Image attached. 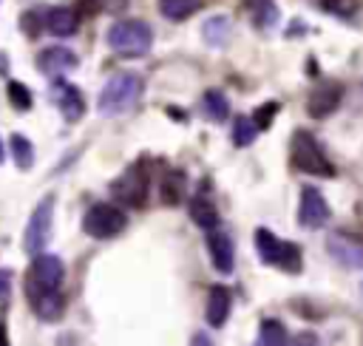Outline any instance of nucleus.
I'll return each mask as SVG.
<instances>
[{"mask_svg": "<svg viewBox=\"0 0 363 346\" xmlns=\"http://www.w3.org/2000/svg\"><path fill=\"white\" fill-rule=\"evenodd\" d=\"M139 96H142V79L130 71H122L105 82V88L99 91L96 108L105 116H119V113L130 111L139 102Z\"/></svg>", "mask_w": 363, "mask_h": 346, "instance_id": "f257e3e1", "label": "nucleus"}, {"mask_svg": "<svg viewBox=\"0 0 363 346\" xmlns=\"http://www.w3.org/2000/svg\"><path fill=\"white\" fill-rule=\"evenodd\" d=\"M289 159L292 167L309 176H335V164L329 162V156L323 153V147L318 145V139L306 130H295L292 142H289Z\"/></svg>", "mask_w": 363, "mask_h": 346, "instance_id": "f03ea898", "label": "nucleus"}, {"mask_svg": "<svg viewBox=\"0 0 363 346\" xmlns=\"http://www.w3.org/2000/svg\"><path fill=\"white\" fill-rule=\"evenodd\" d=\"M108 45L122 57H142L153 45V31L142 20H119L108 28Z\"/></svg>", "mask_w": 363, "mask_h": 346, "instance_id": "7ed1b4c3", "label": "nucleus"}, {"mask_svg": "<svg viewBox=\"0 0 363 346\" xmlns=\"http://www.w3.org/2000/svg\"><path fill=\"white\" fill-rule=\"evenodd\" d=\"M255 252H258L261 264L281 267L286 272H301V250H298V244L275 238L267 227L255 230Z\"/></svg>", "mask_w": 363, "mask_h": 346, "instance_id": "20e7f679", "label": "nucleus"}, {"mask_svg": "<svg viewBox=\"0 0 363 346\" xmlns=\"http://www.w3.org/2000/svg\"><path fill=\"white\" fill-rule=\"evenodd\" d=\"M51 224H54V196H45V199H40V204L28 216L26 235H23L26 252L37 255V252H43L48 247V241H51Z\"/></svg>", "mask_w": 363, "mask_h": 346, "instance_id": "39448f33", "label": "nucleus"}, {"mask_svg": "<svg viewBox=\"0 0 363 346\" xmlns=\"http://www.w3.org/2000/svg\"><path fill=\"white\" fill-rule=\"evenodd\" d=\"M128 218L125 213L116 207V204H91L88 213L82 216V230L91 235V238H113L125 230Z\"/></svg>", "mask_w": 363, "mask_h": 346, "instance_id": "423d86ee", "label": "nucleus"}, {"mask_svg": "<svg viewBox=\"0 0 363 346\" xmlns=\"http://www.w3.org/2000/svg\"><path fill=\"white\" fill-rule=\"evenodd\" d=\"M62 278H65V264H62V258L48 255V252H37L34 261H31L26 286H28V289H60V286H62Z\"/></svg>", "mask_w": 363, "mask_h": 346, "instance_id": "0eeeda50", "label": "nucleus"}, {"mask_svg": "<svg viewBox=\"0 0 363 346\" xmlns=\"http://www.w3.org/2000/svg\"><path fill=\"white\" fill-rule=\"evenodd\" d=\"M326 252L335 264L346 269H363V241L352 238L346 233H332L326 238Z\"/></svg>", "mask_w": 363, "mask_h": 346, "instance_id": "6e6552de", "label": "nucleus"}, {"mask_svg": "<svg viewBox=\"0 0 363 346\" xmlns=\"http://www.w3.org/2000/svg\"><path fill=\"white\" fill-rule=\"evenodd\" d=\"M111 190H113V196H116L119 201H128V204H133V207L145 204V196H147V176H145L142 164L128 167V170L111 184Z\"/></svg>", "mask_w": 363, "mask_h": 346, "instance_id": "1a4fd4ad", "label": "nucleus"}, {"mask_svg": "<svg viewBox=\"0 0 363 346\" xmlns=\"http://www.w3.org/2000/svg\"><path fill=\"white\" fill-rule=\"evenodd\" d=\"M329 221V204L318 187H303L301 190V204H298V224L318 230Z\"/></svg>", "mask_w": 363, "mask_h": 346, "instance_id": "9d476101", "label": "nucleus"}, {"mask_svg": "<svg viewBox=\"0 0 363 346\" xmlns=\"http://www.w3.org/2000/svg\"><path fill=\"white\" fill-rule=\"evenodd\" d=\"M340 96H343V88H340L337 82H323V85L312 88L309 96H306V111H309V116L323 119V116L335 113L337 105H340Z\"/></svg>", "mask_w": 363, "mask_h": 346, "instance_id": "9b49d317", "label": "nucleus"}, {"mask_svg": "<svg viewBox=\"0 0 363 346\" xmlns=\"http://www.w3.org/2000/svg\"><path fill=\"white\" fill-rule=\"evenodd\" d=\"M37 65L48 77H62L65 71H71L77 65V54L71 48H65V45H51V48H43L40 51Z\"/></svg>", "mask_w": 363, "mask_h": 346, "instance_id": "f8f14e48", "label": "nucleus"}, {"mask_svg": "<svg viewBox=\"0 0 363 346\" xmlns=\"http://www.w3.org/2000/svg\"><path fill=\"white\" fill-rule=\"evenodd\" d=\"M207 250H210V261H213V267L218 272H230L233 269L235 250H233V238L227 233H221L218 227L207 230Z\"/></svg>", "mask_w": 363, "mask_h": 346, "instance_id": "ddd939ff", "label": "nucleus"}, {"mask_svg": "<svg viewBox=\"0 0 363 346\" xmlns=\"http://www.w3.org/2000/svg\"><path fill=\"white\" fill-rule=\"evenodd\" d=\"M54 102L60 105V111H62V116H65L68 122H77V119L85 113V99H82L79 88L71 85V82L57 79V85H54Z\"/></svg>", "mask_w": 363, "mask_h": 346, "instance_id": "4468645a", "label": "nucleus"}, {"mask_svg": "<svg viewBox=\"0 0 363 346\" xmlns=\"http://www.w3.org/2000/svg\"><path fill=\"white\" fill-rule=\"evenodd\" d=\"M28 301H31L34 312L43 320H57L62 315V309H65V301H62V292L60 289H28Z\"/></svg>", "mask_w": 363, "mask_h": 346, "instance_id": "2eb2a0df", "label": "nucleus"}, {"mask_svg": "<svg viewBox=\"0 0 363 346\" xmlns=\"http://www.w3.org/2000/svg\"><path fill=\"white\" fill-rule=\"evenodd\" d=\"M230 309H233V295H230V289H227V286H213L210 295H207V309H204L207 323L216 326V329H221V326L227 323V318H230Z\"/></svg>", "mask_w": 363, "mask_h": 346, "instance_id": "dca6fc26", "label": "nucleus"}, {"mask_svg": "<svg viewBox=\"0 0 363 346\" xmlns=\"http://www.w3.org/2000/svg\"><path fill=\"white\" fill-rule=\"evenodd\" d=\"M77 26H79V14H77L74 9H68V6L51 9V11L45 14V28H48L51 34H57V37H71V34L77 31Z\"/></svg>", "mask_w": 363, "mask_h": 346, "instance_id": "f3484780", "label": "nucleus"}, {"mask_svg": "<svg viewBox=\"0 0 363 346\" xmlns=\"http://www.w3.org/2000/svg\"><path fill=\"white\" fill-rule=\"evenodd\" d=\"M187 210H190V218L201 230H216L218 227V210H216V204L207 196H193L190 204H187Z\"/></svg>", "mask_w": 363, "mask_h": 346, "instance_id": "a211bd4d", "label": "nucleus"}, {"mask_svg": "<svg viewBox=\"0 0 363 346\" xmlns=\"http://www.w3.org/2000/svg\"><path fill=\"white\" fill-rule=\"evenodd\" d=\"M244 6H247L250 20H252L258 28L275 26V20H278V6H275L272 0H244Z\"/></svg>", "mask_w": 363, "mask_h": 346, "instance_id": "6ab92c4d", "label": "nucleus"}, {"mask_svg": "<svg viewBox=\"0 0 363 346\" xmlns=\"http://www.w3.org/2000/svg\"><path fill=\"white\" fill-rule=\"evenodd\" d=\"M201 108H204V116L213 119V122H224V119L230 116V99H227L221 91H216V88H210V91L204 94Z\"/></svg>", "mask_w": 363, "mask_h": 346, "instance_id": "aec40b11", "label": "nucleus"}, {"mask_svg": "<svg viewBox=\"0 0 363 346\" xmlns=\"http://www.w3.org/2000/svg\"><path fill=\"white\" fill-rule=\"evenodd\" d=\"M9 150H11V159L20 170H28L31 162H34V145L23 136V133H11L9 136Z\"/></svg>", "mask_w": 363, "mask_h": 346, "instance_id": "412c9836", "label": "nucleus"}, {"mask_svg": "<svg viewBox=\"0 0 363 346\" xmlns=\"http://www.w3.org/2000/svg\"><path fill=\"white\" fill-rule=\"evenodd\" d=\"M199 0H159V11H162V17H167V20H187L190 14H196L199 11Z\"/></svg>", "mask_w": 363, "mask_h": 346, "instance_id": "4be33fe9", "label": "nucleus"}, {"mask_svg": "<svg viewBox=\"0 0 363 346\" xmlns=\"http://www.w3.org/2000/svg\"><path fill=\"white\" fill-rule=\"evenodd\" d=\"M286 329L278 320H264L258 329V343L255 346H286Z\"/></svg>", "mask_w": 363, "mask_h": 346, "instance_id": "5701e85b", "label": "nucleus"}, {"mask_svg": "<svg viewBox=\"0 0 363 346\" xmlns=\"http://www.w3.org/2000/svg\"><path fill=\"white\" fill-rule=\"evenodd\" d=\"M201 34H204V40H207L210 45H224L227 37H230V20L221 17V14H218V17H210V20L204 23Z\"/></svg>", "mask_w": 363, "mask_h": 346, "instance_id": "b1692460", "label": "nucleus"}, {"mask_svg": "<svg viewBox=\"0 0 363 346\" xmlns=\"http://www.w3.org/2000/svg\"><path fill=\"white\" fill-rule=\"evenodd\" d=\"M255 136H258V125L250 116H238L235 125H233V145L235 147H247V145L255 142Z\"/></svg>", "mask_w": 363, "mask_h": 346, "instance_id": "393cba45", "label": "nucleus"}, {"mask_svg": "<svg viewBox=\"0 0 363 346\" xmlns=\"http://www.w3.org/2000/svg\"><path fill=\"white\" fill-rule=\"evenodd\" d=\"M182 193H184V176L182 173L164 176V182H162V201L164 204H176L182 199Z\"/></svg>", "mask_w": 363, "mask_h": 346, "instance_id": "a878e982", "label": "nucleus"}, {"mask_svg": "<svg viewBox=\"0 0 363 346\" xmlns=\"http://www.w3.org/2000/svg\"><path fill=\"white\" fill-rule=\"evenodd\" d=\"M9 102L17 111H28L31 108V91L23 82H9Z\"/></svg>", "mask_w": 363, "mask_h": 346, "instance_id": "bb28decb", "label": "nucleus"}, {"mask_svg": "<svg viewBox=\"0 0 363 346\" xmlns=\"http://www.w3.org/2000/svg\"><path fill=\"white\" fill-rule=\"evenodd\" d=\"M275 111H278V105L275 102H267V105H261V108H255V125H258V130H264V128H269V122H272V116H275Z\"/></svg>", "mask_w": 363, "mask_h": 346, "instance_id": "cd10ccee", "label": "nucleus"}, {"mask_svg": "<svg viewBox=\"0 0 363 346\" xmlns=\"http://www.w3.org/2000/svg\"><path fill=\"white\" fill-rule=\"evenodd\" d=\"M91 11H119L128 6V0H82Z\"/></svg>", "mask_w": 363, "mask_h": 346, "instance_id": "c85d7f7f", "label": "nucleus"}, {"mask_svg": "<svg viewBox=\"0 0 363 346\" xmlns=\"http://www.w3.org/2000/svg\"><path fill=\"white\" fill-rule=\"evenodd\" d=\"M286 346H320V340H318V335H315V332H301V335L289 337V340H286Z\"/></svg>", "mask_w": 363, "mask_h": 346, "instance_id": "c756f323", "label": "nucleus"}, {"mask_svg": "<svg viewBox=\"0 0 363 346\" xmlns=\"http://www.w3.org/2000/svg\"><path fill=\"white\" fill-rule=\"evenodd\" d=\"M11 292V269L0 267V301H6Z\"/></svg>", "mask_w": 363, "mask_h": 346, "instance_id": "7c9ffc66", "label": "nucleus"}, {"mask_svg": "<svg viewBox=\"0 0 363 346\" xmlns=\"http://www.w3.org/2000/svg\"><path fill=\"white\" fill-rule=\"evenodd\" d=\"M190 346H213V343H210V337H207L204 332H196V335L190 337Z\"/></svg>", "mask_w": 363, "mask_h": 346, "instance_id": "2f4dec72", "label": "nucleus"}, {"mask_svg": "<svg viewBox=\"0 0 363 346\" xmlns=\"http://www.w3.org/2000/svg\"><path fill=\"white\" fill-rule=\"evenodd\" d=\"M0 162H3V150H0Z\"/></svg>", "mask_w": 363, "mask_h": 346, "instance_id": "473e14b6", "label": "nucleus"}, {"mask_svg": "<svg viewBox=\"0 0 363 346\" xmlns=\"http://www.w3.org/2000/svg\"><path fill=\"white\" fill-rule=\"evenodd\" d=\"M360 295H363V284H360Z\"/></svg>", "mask_w": 363, "mask_h": 346, "instance_id": "72a5a7b5", "label": "nucleus"}]
</instances>
